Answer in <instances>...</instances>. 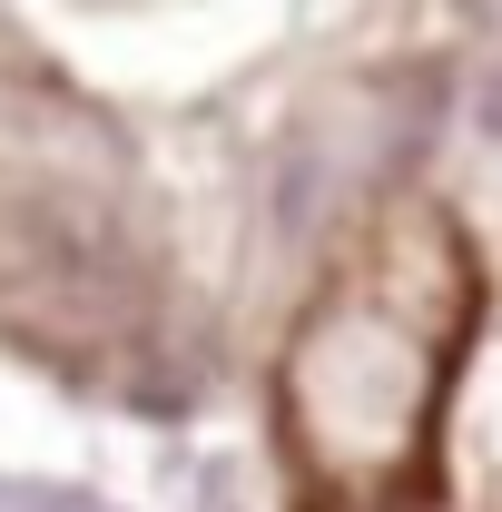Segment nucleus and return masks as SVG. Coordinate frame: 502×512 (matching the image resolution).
<instances>
[{
	"label": "nucleus",
	"mask_w": 502,
	"mask_h": 512,
	"mask_svg": "<svg viewBox=\"0 0 502 512\" xmlns=\"http://www.w3.org/2000/svg\"><path fill=\"white\" fill-rule=\"evenodd\" d=\"M443 365L414 325H394L345 276L306 306V325L286 335V365H276V404H286V434L325 493H384L414 473V453L434 434L443 404Z\"/></svg>",
	"instance_id": "f257e3e1"
},
{
	"label": "nucleus",
	"mask_w": 502,
	"mask_h": 512,
	"mask_svg": "<svg viewBox=\"0 0 502 512\" xmlns=\"http://www.w3.org/2000/svg\"><path fill=\"white\" fill-rule=\"evenodd\" d=\"M355 286H365L394 325H414L434 355L463 345L473 296H483L463 217H453L443 197H424V188H394V197L375 207V227H365V276H355Z\"/></svg>",
	"instance_id": "f03ea898"
},
{
	"label": "nucleus",
	"mask_w": 502,
	"mask_h": 512,
	"mask_svg": "<svg viewBox=\"0 0 502 512\" xmlns=\"http://www.w3.org/2000/svg\"><path fill=\"white\" fill-rule=\"evenodd\" d=\"M0 512H109V503L79 493V483H10L0 473Z\"/></svg>",
	"instance_id": "7ed1b4c3"
},
{
	"label": "nucleus",
	"mask_w": 502,
	"mask_h": 512,
	"mask_svg": "<svg viewBox=\"0 0 502 512\" xmlns=\"http://www.w3.org/2000/svg\"><path fill=\"white\" fill-rule=\"evenodd\" d=\"M473 119H483V138H502V50H493V69L473 79Z\"/></svg>",
	"instance_id": "20e7f679"
}]
</instances>
